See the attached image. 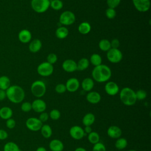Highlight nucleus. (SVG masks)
Listing matches in <instances>:
<instances>
[{
	"instance_id": "43",
	"label": "nucleus",
	"mask_w": 151,
	"mask_h": 151,
	"mask_svg": "<svg viewBox=\"0 0 151 151\" xmlns=\"http://www.w3.org/2000/svg\"><path fill=\"white\" fill-rule=\"evenodd\" d=\"M5 124H6V126L7 128H8L9 129H12L16 126V121L14 119L10 118L6 120Z\"/></svg>"
},
{
	"instance_id": "21",
	"label": "nucleus",
	"mask_w": 151,
	"mask_h": 151,
	"mask_svg": "<svg viewBox=\"0 0 151 151\" xmlns=\"http://www.w3.org/2000/svg\"><path fill=\"white\" fill-rule=\"evenodd\" d=\"M96 117L92 113H87L86 114L83 119L82 123L84 126H91L95 122Z\"/></svg>"
},
{
	"instance_id": "1",
	"label": "nucleus",
	"mask_w": 151,
	"mask_h": 151,
	"mask_svg": "<svg viewBox=\"0 0 151 151\" xmlns=\"http://www.w3.org/2000/svg\"><path fill=\"white\" fill-rule=\"evenodd\" d=\"M93 79L99 83L107 81L111 76V71L106 65L100 64L94 68L91 73Z\"/></svg>"
},
{
	"instance_id": "10",
	"label": "nucleus",
	"mask_w": 151,
	"mask_h": 151,
	"mask_svg": "<svg viewBox=\"0 0 151 151\" xmlns=\"http://www.w3.org/2000/svg\"><path fill=\"white\" fill-rule=\"evenodd\" d=\"M69 133L71 137L75 140H80L85 136L84 129L78 125L72 126L70 129Z\"/></svg>"
},
{
	"instance_id": "36",
	"label": "nucleus",
	"mask_w": 151,
	"mask_h": 151,
	"mask_svg": "<svg viewBox=\"0 0 151 151\" xmlns=\"http://www.w3.org/2000/svg\"><path fill=\"white\" fill-rule=\"evenodd\" d=\"M135 94H136V97L137 100H143L145 99L147 96L146 91L142 89L138 90L137 91H135Z\"/></svg>"
},
{
	"instance_id": "23",
	"label": "nucleus",
	"mask_w": 151,
	"mask_h": 151,
	"mask_svg": "<svg viewBox=\"0 0 151 151\" xmlns=\"http://www.w3.org/2000/svg\"><path fill=\"white\" fill-rule=\"evenodd\" d=\"M94 83L91 78H86L81 82V87L85 91H90L94 87Z\"/></svg>"
},
{
	"instance_id": "28",
	"label": "nucleus",
	"mask_w": 151,
	"mask_h": 151,
	"mask_svg": "<svg viewBox=\"0 0 151 151\" xmlns=\"http://www.w3.org/2000/svg\"><path fill=\"white\" fill-rule=\"evenodd\" d=\"M78 30L81 34H87L91 31V25L87 22H83L78 25Z\"/></svg>"
},
{
	"instance_id": "50",
	"label": "nucleus",
	"mask_w": 151,
	"mask_h": 151,
	"mask_svg": "<svg viewBox=\"0 0 151 151\" xmlns=\"http://www.w3.org/2000/svg\"><path fill=\"white\" fill-rule=\"evenodd\" d=\"M74 151H87V150L83 147H78L77 148H76L75 149Z\"/></svg>"
},
{
	"instance_id": "6",
	"label": "nucleus",
	"mask_w": 151,
	"mask_h": 151,
	"mask_svg": "<svg viewBox=\"0 0 151 151\" xmlns=\"http://www.w3.org/2000/svg\"><path fill=\"white\" fill-rule=\"evenodd\" d=\"M76 21V16L74 14L70 11H64L60 16L59 21L64 25H70Z\"/></svg>"
},
{
	"instance_id": "7",
	"label": "nucleus",
	"mask_w": 151,
	"mask_h": 151,
	"mask_svg": "<svg viewBox=\"0 0 151 151\" xmlns=\"http://www.w3.org/2000/svg\"><path fill=\"white\" fill-rule=\"evenodd\" d=\"M107 58L112 63H118L122 60L123 54L118 48H111L107 52Z\"/></svg>"
},
{
	"instance_id": "3",
	"label": "nucleus",
	"mask_w": 151,
	"mask_h": 151,
	"mask_svg": "<svg viewBox=\"0 0 151 151\" xmlns=\"http://www.w3.org/2000/svg\"><path fill=\"white\" fill-rule=\"evenodd\" d=\"M119 96L122 103L127 106L134 105L137 101L135 91L129 87L122 88L120 92Z\"/></svg>"
},
{
	"instance_id": "48",
	"label": "nucleus",
	"mask_w": 151,
	"mask_h": 151,
	"mask_svg": "<svg viewBox=\"0 0 151 151\" xmlns=\"http://www.w3.org/2000/svg\"><path fill=\"white\" fill-rule=\"evenodd\" d=\"M84 129V133H87V134H89L90 133H91L92 132V129H91V126H85L84 129Z\"/></svg>"
},
{
	"instance_id": "47",
	"label": "nucleus",
	"mask_w": 151,
	"mask_h": 151,
	"mask_svg": "<svg viewBox=\"0 0 151 151\" xmlns=\"http://www.w3.org/2000/svg\"><path fill=\"white\" fill-rule=\"evenodd\" d=\"M6 97V91L0 89V101L4 100Z\"/></svg>"
},
{
	"instance_id": "24",
	"label": "nucleus",
	"mask_w": 151,
	"mask_h": 151,
	"mask_svg": "<svg viewBox=\"0 0 151 151\" xmlns=\"http://www.w3.org/2000/svg\"><path fill=\"white\" fill-rule=\"evenodd\" d=\"M40 131L42 136L46 139L50 138L52 134V130L51 126L47 124H42Z\"/></svg>"
},
{
	"instance_id": "33",
	"label": "nucleus",
	"mask_w": 151,
	"mask_h": 151,
	"mask_svg": "<svg viewBox=\"0 0 151 151\" xmlns=\"http://www.w3.org/2000/svg\"><path fill=\"white\" fill-rule=\"evenodd\" d=\"M90 61L92 65L96 67L101 64L102 59L101 56L99 54L94 53L91 55L90 58Z\"/></svg>"
},
{
	"instance_id": "52",
	"label": "nucleus",
	"mask_w": 151,
	"mask_h": 151,
	"mask_svg": "<svg viewBox=\"0 0 151 151\" xmlns=\"http://www.w3.org/2000/svg\"><path fill=\"white\" fill-rule=\"evenodd\" d=\"M110 151H113V150H110Z\"/></svg>"
},
{
	"instance_id": "16",
	"label": "nucleus",
	"mask_w": 151,
	"mask_h": 151,
	"mask_svg": "<svg viewBox=\"0 0 151 151\" xmlns=\"http://www.w3.org/2000/svg\"><path fill=\"white\" fill-rule=\"evenodd\" d=\"M62 67L66 72H74L77 70V63H76V61L73 60L67 59L63 63Z\"/></svg>"
},
{
	"instance_id": "15",
	"label": "nucleus",
	"mask_w": 151,
	"mask_h": 151,
	"mask_svg": "<svg viewBox=\"0 0 151 151\" xmlns=\"http://www.w3.org/2000/svg\"><path fill=\"white\" fill-rule=\"evenodd\" d=\"M107 133L109 137L111 139H118L121 137L122 134V130L119 126L113 125L108 128Z\"/></svg>"
},
{
	"instance_id": "40",
	"label": "nucleus",
	"mask_w": 151,
	"mask_h": 151,
	"mask_svg": "<svg viewBox=\"0 0 151 151\" xmlns=\"http://www.w3.org/2000/svg\"><path fill=\"white\" fill-rule=\"evenodd\" d=\"M47 60L48 63L51 64H55L57 61V56L54 53H50L48 55L47 57Z\"/></svg>"
},
{
	"instance_id": "29",
	"label": "nucleus",
	"mask_w": 151,
	"mask_h": 151,
	"mask_svg": "<svg viewBox=\"0 0 151 151\" xmlns=\"http://www.w3.org/2000/svg\"><path fill=\"white\" fill-rule=\"evenodd\" d=\"M4 151H21L19 146L14 142H8L4 146Z\"/></svg>"
},
{
	"instance_id": "41",
	"label": "nucleus",
	"mask_w": 151,
	"mask_h": 151,
	"mask_svg": "<svg viewBox=\"0 0 151 151\" xmlns=\"http://www.w3.org/2000/svg\"><path fill=\"white\" fill-rule=\"evenodd\" d=\"M121 0H107V4L109 8H116L120 4Z\"/></svg>"
},
{
	"instance_id": "4",
	"label": "nucleus",
	"mask_w": 151,
	"mask_h": 151,
	"mask_svg": "<svg viewBox=\"0 0 151 151\" xmlns=\"http://www.w3.org/2000/svg\"><path fill=\"white\" fill-rule=\"evenodd\" d=\"M45 84L41 80L34 81L31 86V91L32 94L37 98L42 97L46 92Z\"/></svg>"
},
{
	"instance_id": "18",
	"label": "nucleus",
	"mask_w": 151,
	"mask_h": 151,
	"mask_svg": "<svg viewBox=\"0 0 151 151\" xmlns=\"http://www.w3.org/2000/svg\"><path fill=\"white\" fill-rule=\"evenodd\" d=\"M86 99L91 104H97L101 100V96L97 91H90L86 96Z\"/></svg>"
},
{
	"instance_id": "49",
	"label": "nucleus",
	"mask_w": 151,
	"mask_h": 151,
	"mask_svg": "<svg viewBox=\"0 0 151 151\" xmlns=\"http://www.w3.org/2000/svg\"><path fill=\"white\" fill-rule=\"evenodd\" d=\"M36 151H47V150L45 147H44L42 146H40V147H38L36 149Z\"/></svg>"
},
{
	"instance_id": "30",
	"label": "nucleus",
	"mask_w": 151,
	"mask_h": 151,
	"mask_svg": "<svg viewBox=\"0 0 151 151\" xmlns=\"http://www.w3.org/2000/svg\"><path fill=\"white\" fill-rule=\"evenodd\" d=\"M127 140L124 137H119L117 139L115 142V147L118 150H123L125 149L127 146Z\"/></svg>"
},
{
	"instance_id": "14",
	"label": "nucleus",
	"mask_w": 151,
	"mask_h": 151,
	"mask_svg": "<svg viewBox=\"0 0 151 151\" xmlns=\"http://www.w3.org/2000/svg\"><path fill=\"white\" fill-rule=\"evenodd\" d=\"M65 87L67 90L69 92H75L80 87L79 81L76 78H70L67 81Z\"/></svg>"
},
{
	"instance_id": "45",
	"label": "nucleus",
	"mask_w": 151,
	"mask_h": 151,
	"mask_svg": "<svg viewBox=\"0 0 151 151\" xmlns=\"http://www.w3.org/2000/svg\"><path fill=\"white\" fill-rule=\"evenodd\" d=\"M8 137V134L6 130L4 129H0V140H4L7 139Z\"/></svg>"
},
{
	"instance_id": "44",
	"label": "nucleus",
	"mask_w": 151,
	"mask_h": 151,
	"mask_svg": "<svg viewBox=\"0 0 151 151\" xmlns=\"http://www.w3.org/2000/svg\"><path fill=\"white\" fill-rule=\"evenodd\" d=\"M38 119H39V120H40L42 123L45 122H47V121L48 120V119H49V114H48L47 113L45 112V111L42 112V113H40Z\"/></svg>"
},
{
	"instance_id": "34",
	"label": "nucleus",
	"mask_w": 151,
	"mask_h": 151,
	"mask_svg": "<svg viewBox=\"0 0 151 151\" xmlns=\"http://www.w3.org/2000/svg\"><path fill=\"white\" fill-rule=\"evenodd\" d=\"M50 6L54 10H60L63 6V3L61 0H52L50 2Z\"/></svg>"
},
{
	"instance_id": "35",
	"label": "nucleus",
	"mask_w": 151,
	"mask_h": 151,
	"mask_svg": "<svg viewBox=\"0 0 151 151\" xmlns=\"http://www.w3.org/2000/svg\"><path fill=\"white\" fill-rule=\"evenodd\" d=\"M61 117V113L57 109H52L49 113V117L53 120H58Z\"/></svg>"
},
{
	"instance_id": "20",
	"label": "nucleus",
	"mask_w": 151,
	"mask_h": 151,
	"mask_svg": "<svg viewBox=\"0 0 151 151\" xmlns=\"http://www.w3.org/2000/svg\"><path fill=\"white\" fill-rule=\"evenodd\" d=\"M13 115L12 110L8 106H4L0 109V117L3 120H8Z\"/></svg>"
},
{
	"instance_id": "2",
	"label": "nucleus",
	"mask_w": 151,
	"mask_h": 151,
	"mask_svg": "<svg viewBox=\"0 0 151 151\" xmlns=\"http://www.w3.org/2000/svg\"><path fill=\"white\" fill-rule=\"evenodd\" d=\"M7 99L12 103L18 104L21 103L25 98V91L19 86L12 85L6 90Z\"/></svg>"
},
{
	"instance_id": "27",
	"label": "nucleus",
	"mask_w": 151,
	"mask_h": 151,
	"mask_svg": "<svg viewBox=\"0 0 151 151\" xmlns=\"http://www.w3.org/2000/svg\"><path fill=\"white\" fill-rule=\"evenodd\" d=\"M90 61L86 58H82L77 63V70L83 71L86 70L89 66Z\"/></svg>"
},
{
	"instance_id": "38",
	"label": "nucleus",
	"mask_w": 151,
	"mask_h": 151,
	"mask_svg": "<svg viewBox=\"0 0 151 151\" xmlns=\"http://www.w3.org/2000/svg\"><path fill=\"white\" fill-rule=\"evenodd\" d=\"M92 151H106V148L103 143L99 142L94 145Z\"/></svg>"
},
{
	"instance_id": "51",
	"label": "nucleus",
	"mask_w": 151,
	"mask_h": 151,
	"mask_svg": "<svg viewBox=\"0 0 151 151\" xmlns=\"http://www.w3.org/2000/svg\"><path fill=\"white\" fill-rule=\"evenodd\" d=\"M128 151H137V150H136L134 149H130V150H129Z\"/></svg>"
},
{
	"instance_id": "19",
	"label": "nucleus",
	"mask_w": 151,
	"mask_h": 151,
	"mask_svg": "<svg viewBox=\"0 0 151 151\" xmlns=\"http://www.w3.org/2000/svg\"><path fill=\"white\" fill-rule=\"evenodd\" d=\"M49 148L51 151H63L64 144L59 139H53L49 143Z\"/></svg>"
},
{
	"instance_id": "8",
	"label": "nucleus",
	"mask_w": 151,
	"mask_h": 151,
	"mask_svg": "<svg viewBox=\"0 0 151 151\" xmlns=\"http://www.w3.org/2000/svg\"><path fill=\"white\" fill-rule=\"evenodd\" d=\"M53 65L47 61L40 64L37 67L38 73L43 77H47L51 75L53 73Z\"/></svg>"
},
{
	"instance_id": "9",
	"label": "nucleus",
	"mask_w": 151,
	"mask_h": 151,
	"mask_svg": "<svg viewBox=\"0 0 151 151\" xmlns=\"http://www.w3.org/2000/svg\"><path fill=\"white\" fill-rule=\"evenodd\" d=\"M25 125L28 129L32 132L40 130L42 123L37 117H29L25 122Z\"/></svg>"
},
{
	"instance_id": "22",
	"label": "nucleus",
	"mask_w": 151,
	"mask_h": 151,
	"mask_svg": "<svg viewBox=\"0 0 151 151\" xmlns=\"http://www.w3.org/2000/svg\"><path fill=\"white\" fill-rule=\"evenodd\" d=\"M42 47V42L39 39H34L29 44V50L31 52L35 53L39 51Z\"/></svg>"
},
{
	"instance_id": "12",
	"label": "nucleus",
	"mask_w": 151,
	"mask_h": 151,
	"mask_svg": "<svg viewBox=\"0 0 151 151\" xmlns=\"http://www.w3.org/2000/svg\"><path fill=\"white\" fill-rule=\"evenodd\" d=\"M32 110L37 113H42L45 111L47 108L46 103L42 99H35L31 103Z\"/></svg>"
},
{
	"instance_id": "13",
	"label": "nucleus",
	"mask_w": 151,
	"mask_h": 151,
	"mask_svg": "<svg viewBox=\"0 0 151 151\" xmlns=\"http://www.w3.org/2000/svg\"><path fill=\"white\" fill-rule=\"evenodd\" d=\"M104 90L108 95L115 96L119 91V87L115 82L109 81L104 86Z\"/></svg>"
},
{
	"instance_id": "17",
	"label": "nucleus",
	"mask_w": 151,
	"mask_h": 151,
	"mask_svg": "<svg viewBox=\"0 0 151 151\" xmlns=\"http://www.w3.org/2000/svg\"><path fill=\"white\" fill-rule=\"evenodd\" d=\"M32 38V35L31 32L26 29H22L19 31L18 34V39L20 42L22 43L29 42Z\"/></svg>"
},
{
	"instance_id": "11",
	"label": "nucleus",
	"mask_w": 151,
	"mask_h": 151,
	"mask_svg": "<svg viewBox=\"0 0 151 151\" xmlns=\"http://www.w3.org/2000/svg\"><path fill=\"white\" fill-rule=\"evenodd\" d=\"M135 8L139 12H147L150 6V0H132Z\"/></svg>"
},
{
	"instance_id": "32",
	"label": "nucleus",
	"mask_w": 151,
	"mask_h": 151,
	"mask_svg": "<svg viewBox=\"0 0 151 151\" xmlns=\"http://www.w3.org/2000/svg\"><path fill=\"white\" fill-rule=\"evenodd\" d=\"M99 47L101 51H108L111 48L110 41L107 39H102L99 43Z\"/></svg>"
},
{
	"instance_id": "26",
	"label": "nucleus",
	"mask_w": 151,
	"mask_h": 151,
	"mask_svg": "<svg viewBox=\"0 0 151 151\" xmlns=\"http://www.w3.org/2000/svg\"><path fill=\"white\" fill-rule=\"evenodd\" d=\"M68 30L65 27H60L55 31V35L59 39H64L67 37Z\"/></svg>"
},
{
	"instance_id": "42",
	"label": "nucleus",
	"mask_w": 151,
	"mask_h": 151,
	"mask_svg": "<svg viewBox=\"0 0 151 151\" xmlns=\"http://www.w3.org/2000/svg\"><path fill=\"white\" fill-rule=\"evenodd\" d=\"M66 87L64 84H58L55 87V91L59 94L64 93L66 91Z\"/></svg>"
},
{
	"instance_id": "5",
	"label": "nucleus",
	"mask_w": 151,
	"mask_h": 151,
	"mask_svg": "<svg viewBox=\"0 0 151 151\" xmlns=\"http://www.w3.org/2000/svg\"><path fill=\"white\" fill-rule=\"evenodd\" d=\"M31 5L35 12L43 13L49 8L50 1V0H32Z\"/></svg>"
},
{
	"instance_id": "37",
	"label": "nucleus",
	"mask_w": 151,
	"mask_h": 151,
	"mask_svg": "<svg viewBox=\"0 0 151 151\" xmlns=\"http://www.w3.org/2000/svg\"><path fill=\"white\" fill-rule=\"evenodd\" d=\"M21 109L24 112H29L32 110V105L30 102L25 101L21 104Z\"/></svg>"
},
{
	"instance_id": "31",
	"label": "nucleus",
	"mask_w": 151,
	"mask_h": 151,
	"mask_svg": "<svg viewBox=\"0 0 151 151\" xmlns=\"http://www.w3.org/2000/svg\"><path fill=\"white\" fill-rule=\"evenodd\" d=\"M87 139H88V140L90 143H91V144L94 145V144L99 142V141H100V135L97 132L92 131L91 133L88 134Z\"/></svg>"
},
{
	"instance_id": "39",
	"label": "nucleus",
	"mask_w": 151,
	"mask_h": 151,
	"mask_svg": "<svg viewBox=\"0 0 151 151\" xmlns=\"http://www.w3.org/2000/svg\"><path fill=\"white\" fill-rule=\"evenodd\" d=\"M106 15L109 19H113L116 15V12L114 9L108 8L106 11Z\"/></svg>"
},
{
	"instance_id": "25",
	"label": "nucleus",
	"mask_w": 151,
	"mask_h": 151,
	"mask_svg": "<svg viewBox=\"0 0 151 151\" xmlns=\"http://www.w3.org/2000/svg\"><path fill=\"white\" fill-rule=\"evenodd\" d=\"M11 86V80L8 76H2L0 77V89L6 91Z\"/></svg>"
},
{
	"instance_id": "46",
	"label": "nucleus",
	"mask_w": 151,
	"mask_h": 151,
	"mask_svg": "<svg viewBox=\"0 0 151 151\" xmlns=\"http://www.w3.org/2000/svg\"><path fill=\"white\" fill-rule=\"evenodd\" d=\"M110 44H111V48H118L120 45V42H119V41L116 38V39L112 40V41L110 42Z\"/></svg>"
}]
</instances>
